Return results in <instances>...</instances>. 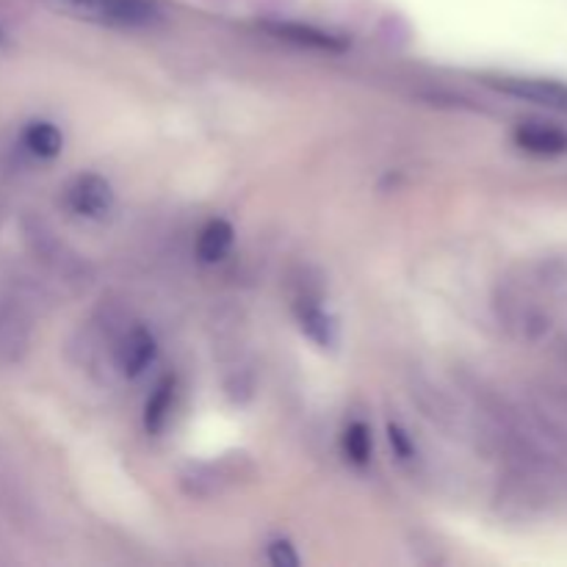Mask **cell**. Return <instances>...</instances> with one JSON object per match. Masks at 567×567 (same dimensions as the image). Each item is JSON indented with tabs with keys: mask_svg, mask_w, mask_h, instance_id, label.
<instances>
[{
	"mask_svg": "<svg viewBox=\"0 0 567 567\" xmlns=\"http://www.w3.org/2000/svg\"><path fill=\"white\" fill-rule=\"evenodd\" d=\"M59 3L86 20L120 28H147L161 20V6L155 0H59Z\"/></svg>",
	"mask_w": 567,
	"mask_h": 567,
	"instance_id": "cell-1",
	"label": "cell"
},
{
	"mask_svg": "<svg viewBox=\"0 0 567 567\" xmlns=\"http://www.w3.org/2000/svg\"><path fill=\"white\" fill-rule=\"evenodd\" d=\"M491 86L509 94V97L529 100V103L567 114V83L548 81V78H493Z\"/></svg>",
	"mask_w": 567,
	"mask_h": 567,
	"instance_id": "cell-2",
	"label": "cell"
},
{
	"mask_svg": "<svg viewBox=\"0 0 567 567\" xmlns=\"http://www.w3.org/2000/svg\"><path fill=\"white\" fill-rule=\"evenodd\" d=\"M111 203H114V192H111L109 181L100 175H81L66 188V205L72 208V214L86 216V219H100L109 214Z\"/></svg>",
	"mask_w": 567,
	"mask_h": 567,
	"instance_id": "cell-3",
	"label": "cell"
},
{
	"mask_svg": "<svg viewBox=\"0 0 567 567\" xmlns=\"http://www.w3.org/2000/svg\"><path fill=\"white\" fill-rule=\"evenodd\" d=\"M155 354H158V347H155L153 332L144 330V327H133L116 343V365L125 377H138L153 365Z\"/></svg>",
	"mask_w": 567,
	"mask_h": 567,
	"instance_id": "cell-4",
	"label": "cell"
},
{
	"mask_svg": "<svg viewBox=\"0 0 567 567\" xmlns=\"http://www.w3.org/2000/svg\"><path fill=\"white\" fill-rule=\"evenodd\" d=\"M515 144L532 155L554 158V155L567 153V131L551 122H524L515 127Z\"/></svg>",
	"mask_w": 567,
	"mask_h": 567,
	"instance_id": "cell-5",
	"label": "cell"
},
{
	"mask_svg": "<svg viewBox=\"0 0 567 567\" xmlns=\"http://www.w3.org/2000/svg\"><path fill=\"white\" fill-rule=\"evenodd\" d=\"M20 144L28 155H33V158L50 161L61 153V147H64V136H61V131L53 122L37 120L28 122L25 131H22L20 136Z\"/></svg>",
	"mask_w": 567,
	"mask_h": 567,
	"instance_id": "cell-6",
	"label": "cell"
},
{
	"mask_svg": "<svg viewBox=\"0 0 567 567\" xmlns=\"http://www.w3.org/2000/svg\"><path fill=\"white\" fill-rule=\"evenodd\" d=\"M28 347V321L20 310L0 308V360H17Z\"/></svg>",
	"mask_w": 567,
	"mask_h": 567,
	"instance_id": "cell-7",
	"label": "cell"
},
{
	"mask_svg": "<svg viewBox=\"0 0 567 567\" xmlns=\"http://www.w3.org/2000/svg\"><path fill=\"white\" fill-rule=\"evenodd\" d=\"M233 236H236V233H233V227L227 225L225 219L208 221V225L199 230V238H197L199 260H205V264H216V260L225 258L233 247Z\"/></svg>",
	"mask_w": 567,
	"mask_h": 567,
	"instance_id": "cell-8",
	"label": "cell"
},
{
	"mask_svg": "<svg viewBox=\"0 0 567 567\" xmlns=\"http://www.w3.org/2000/svg\"><path fill=\"white\" fill-rule=\"evenodd\" d=\"M172 404H175V380L166 377V380H161L158 385H155L153 396L147 399V408H144V426H147L153 435L166 426V421H169V413H172Z\"/></svg>",
	"mask_w": 567,
	"mask_h": 567,
	"instance_id": "cell-9",
	"label": "cell"
},
{
	"mask_svg": "<svg viewBox=\"0 0 567 567\" xmlns=\"http://www.w3.org/2000/svg\"><path fill=\"white\" fill-rule=\"evenodd\" d=\"M297 316H299V327L302 332H308L319 347H330L332 343V321L327 319L324 310L313 302V299H299L297 305Z\"/></svg>",
	"mask_w": 567,
	"mask_h": 567,
	"instance_id": "cell-10",
	"label": "cell"
},
{
	"mask_svg": "<svg viewBox=\"0 0 567 567\" xmlns=\"http://www.w3.org/2000/svg\"><path fill=\"white\" fill-rule=\"evenodd\" d=\"M343 454L349 457V463L354 465H365L371 457V432L369 426L360 424V421H354V424L347 426V432H343Z\"/></svg>",
	"mask_w": 567,
	"mask_h": 567,
	"instance_id": "cell-11",
	"label": "cell"
},
{
	"mask_svg": "<svg viewBox=\"0 0 567 567\" xmlns=\"http://www.w3.org/2000/svg\"><path fill=\"white\" fill-rule=\"evenodd\" d=\"M280 33H288V37L297 39V42L319 44V48H336V42H332L330 37H324V33H313V31H308V28H299V25H280Z\"/></svg>",
	"mask_w": 567,
	"mask_h": 567,
	"instance_id": "cell-12",
	"label": "cell"
},
{
	"mask_svg": "<svg viewBox=\"0 0 567 567\" xmlns=\"http://www.w3.org/2000/svg\"><path fill=\"white\" fill-rule=\"evenodd\" d=\"M269 563L275 567H297L299 557L293 554V548L286 540H275L269 546Z\"/></svg>",
	"mask_w": 567,
	"mask_h": 567,
	"instance_id": "cell-13",
	"label": "cell"
}]
</instances>
